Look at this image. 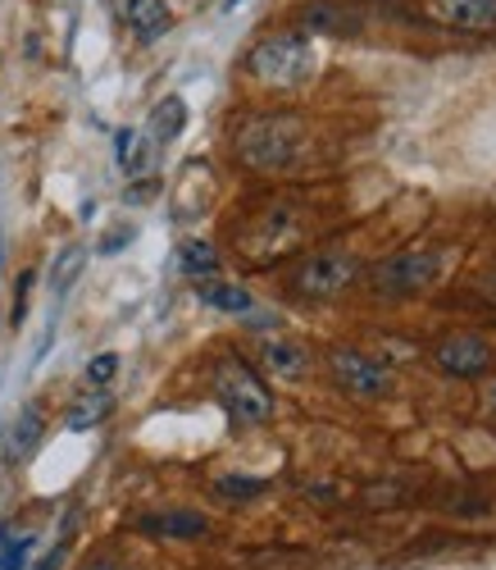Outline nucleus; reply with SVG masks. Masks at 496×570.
Here are the masks:
<instances>
[{"instance_id":"1","label":"nucleus","mask_w":496,"mask_h":570,"mask_svg":"<svg viewBox=\"0 0 496 570\" xmlns=\"http://www.w3.org/2000/svg\"><path fill=\"white\" fill-rule=\"evenodd\" d=\"M232 151L251 174H287L306 151V124L296 115H256L237 128Z\"/></svg>"},{"instance_id":"2","label":"nucleus","mask_w":496,"mask_h":570,"mask_svg":"<svg viewBox=\"0 0 496 570\" xmlns=\"http://www.w3.org/2000/svg\"><path fill=\"white\" fill-rule=\"evenodd\" d=\"M210 389H215V402L224 406V415L237 424V430H251V424H269L274 420V393H269V384L241 356L215 361Z\"/></svg>"},{"instance_id":"3","label":"nucleus","mask_w":496,"mask_h":570,"mask_svg":"<svg viewBox=\"0 0 496 570\" xmlns=\"http://www.w3.org/2000/svg\"><path fill=\"white\" fill-rule=\"evenodd\" d=\"M246 73L265 87H301L315 73V46L306 32H274L246 51Z\"/></svg>"},{"instance_id":"4","label":"nucleus","mask_w":496,"mask_h":570,"mask_svg":"<svg viewBox=\"0 0 496 570\" xmlns=\"http://www.w3.org/2000/svg\"><path fill=\"white\" fill-rule=\"evenodd\" d=\"M360 278V261L351 252H310L306 261H296L287 274V293L296 302H337L341 293H351Z\"/></svg>"},{"instance_id":"5","label":"nucleus","mask_w":496,"mask_h":570,"mask_svg":"<svg viewBox=\"0 0 496 570\" xmlns=\"http://www.w3.org/2000/svg\"><path fill=\"white\" fill-rule=\"evenodd\" d=\"M437 274H442V256L433 247H406V252H396V256L374 265L369 293L378 302H406V297L428 293L437 283Z\"/></svg>"},{"instance_id":"6","label":"nucleus","mask_w":496,"mask_h":570,"mask_svg":"<svg viewBox=\"0 0 496 570\" xmlns=\"http://www.w3.org/2000/svg\"><path fill=\"white\" fill-rule=\"evenodd\" d=\"M328 374L346 397H360V402H378V397L391 393V370L378 356L360 352V347H333L328 352Z\"/></svg>"},{"instance_id":"7","label":"nucleus","mask_w":496,"mask_h":570,"mask_svg":"<svg viewBox=\"0 0 496 570\" xmlns=\"http://www.w3.org/2000/svg\"><path fill=\"white\" fill-rule=\"evenodd\" d=\"M433 365L452 379H487L496 370V347L474 328H452L433 343Z\"/></svg>"},{"instance_id":"8","label":"nucleus","mask_w":496,"mask_h":570,"mask_svg":"<svg viewBox=\"0 0 496 570\" xmlns=\"http://www.w3.org/2000/svg\"><path fill=\"white\" fill-rule=\"evenodd\" d=\"M424 14L452 32H496V0H424Z\"/></svg>"},{"instance_id":"9","label":"nucleus","mask_w":496,"mask_h":570,"mask_svg":"<svg viewBox=\"0 0 496 570\" xmlns=\"http://www.w3.org/2000/svg\"><path fill=\"white\" fill-rule=\"evenodd\" d=\"M296 23H301L306 37H360L365 19L341 6V0H310V6L296 14Z\"/></svg>"},{"instance_id":"10","label":"nucleus","mask_w":496,"mask_h":570,"mask_svg":"<svg viewBox=\"0 0 496 570\" xmlns=\"http://www.w3.org/2000/svg\"><path fill=\"white\" fill-rule=\"evenodd\" d=\"M256 356H260V370H269L274 379H306L310 374V347H301L296 338H282V334H265L256 343Z\"/></svg>"},{"instance_id":"11","label":"nucleus","mask_w":496,"mask_h":570,"mask_svg":"<svg viewBox=\"0 0 496 570\" xmlns=\"http://www.w3.org/2000/svg\"><path fill=\"white\" fill-rule=\"evenodd\" d=\"M137 530H146L151 539H206L210 534V520L201 511L178 507V511H146L137 520Z\"/></svg>"},{"instance_id":"12","label":"nucleus","mask_w":496,"mask_h":570,"mask_svg":"<svg viewBox=\"0 0 496 570\" xmlns=\"http://www.w3.org/2000/svg\"><path fill=\"white\" fill-rule=\"evenodd\" d=\"M115 10H119L123 28H128L137 41H160V37L173 28V14H169L165 0H119Z\"/></svg>"},{"instance_id":"13","label":"nucleus","mask_w":496,"mask_h":570,"mask_svg":"<svg viewBox=\"0 0 496 570\" xmlns=\"http://www.w3.org/2000/svg\"><path fill=\"white\" fill-rule=\"evenodd\" d=\"M196 297H201L210 311H224V315H251L256 311V297L241 288V283H228L219 274L210 278H196Z\"/></svg>"},{"instance_id":"14","label":"nucleus","mask_w":496,"mask_h":570,"mask_svg":"<svg viewBox=\"0 0 496 570\" xmlns=\"http://www.w3.org/2000/svg\"><path fill=\"white\" fill-rule=\"evenodd\" d=\"M41 439H46V415H41V406H23V411L14 415V424H10V461H14V465L28 461V456L41 448Z\"/></svg>"},{"instance_id":"15","label":"nucleus","mask_w":496,"mask_h":570,"mask_svg":"<svg viewBox=\"0 0 496 570\" xmlns=\"http://www.w3.org/2000/svg\"><path fill=\"white\" fill-rule=\"evenodd\" d=\"M110 415H115V397H110L106 389H91V393L73 397V406H69L65 424H69L73 434H87V430H96V424H106Z\"/></svg>"},{"instance_id":"16","label":"nucleus","mask_w":496,"mask_h":570,"mask_svg":"<svg viewBox=\"0 0 496 570\" xmlns=\"http://www.w3.org/2000/svg\"><path fill=\"white\" fill-rule=\"evenodd\" d=\"M187 128V101L182 97H160L151 106V124H146V137L151 141H173Z\"/></svg>"},{"instance_id":"17","label":"nucleus","mask_w":496,"mask_h":570,"mask_svg":"<svg viewBox=\"0 0 496 570\" xmlns=\"http://www.w3.org/2000/svg\"><path fill=\"white\" fill-rule=\"evenodd\" d=\"M178 269L187 278H210L219 274V247L206 243V237H187V243L178 247Z\"/></svg>"},{"instance_id":"18","label":"nucleus","mask_w":496,"mask_h":570,"mask_svg":"<svg viewBox=\"0 0 496 570\" xmlns=\"http://www.w3.org/2000/svg\"><path fill=\"white\" fill-rule=\"evenodd\" d=\"M265 489H269V480H260V474H219L215 480L219 502H256Z\"/></svg>"},{"instance_id":"19","label":"nucleus","mask_w":496,"mask_h":570,"mask_svg":"<svg viewBox=\"0 0 496 570\" xmlns=\"http://www.w3.org/2000/svg\"><path fill=\"white\" fill-rule=\"evenodd\" d=\"M32 548H37V534H14L10 525H0V570H28L32 561Z\"/></svg>"},{"instance_id":"20","label":"nucleus","mask_w":496,"mask_h":570,"mask_svg":"<svg viewBox=\"0 0 496 570\" xmlns=\"http://www.w3.org/2000/svg\"><path fill=\"white\" fill-rule=\"evenodd\" d=\"M115 374H119V356L115 352H101V356H91L82 379H87V389H110L115 384Z\"/></svg>"},{"instance_id":"21","label":"nucleus","mask_w":496,"mask_h":570,"mask_svg":"<svg viewBox=\"0 0 496 570\" xmlns=\"http://www.w3.org/2000/svg\"><path fill=\"white\" fill-rule=\"evenodd\" d=\"M115 147H119V165H123L128 174H137V169L146 165V151H141V141H137L132 128H119V132H115Z\"/></svg>"},{"instance_id":"22","label":"nucleus","mask_w":496,"mask_h":570,"mask_svg":"<svg viewBox=\"0 0 496 570\" xmlns=\"http://www.w3.org/2000/svg\"><path fill=\"white\" fill-rule=\"evenodd\" d=\"M69 539H73V515L65 520V534H60V543H56L51 552H46V557H41L32 570H60V566H65V557H69Z\"/></svg>"},{"instance_id":"23","label":"nucleus","mask_w":496,"mask_h":570,"mask_svg":"<svg viewBox=\"0 0 496 570\" xmlns=\"http://www.w3.org/2000/svg\"><path fill=\"white\" fill-rule=\"evenodd\" d=\"M28 288H32V274H23L19 288H14V315H10L14 324H23V315H28Z\"/></svg>"},{"instance_id":"24","label":"nucleus","mask_w":496,"mask_h":570,"mask_svg":"<svg viewBox=\"0 0 496 570\" xmlns=\"http://www.w3.org/2000/svg\"><path fill=\"white\" fill-rule=\"evenodd\" d=\"M87 570H123V557H119V552H96V557L87 561Z\"/></svg>"},{"instance_id":"25","label":"nucleus","mask_w":496,"mask_h":570,"mask_svg":"<svg viewBox=\"0 0 496 570\" xmlns=\"http://www.w3.org/2000/svg\"><path fill=\"white\" fill-rule=\"evenodd\" d=\"M156 187H160V183H146V178H141V183H132L128 202H151V197H156Z\"/></svg>"},{"instance_id":"26","label":"nucleus","mask_w":496,"mask_h":570,"mask_svg":"<svg viewBox=\"0 0 496 570\" xmlns=\"http://www.w3.org/2000/svg\"><path fill=\"white\" fill-rule=\"evenodd\" d=\"M492 411H496V384H492Z\"/></svg>"}]
</instances>
